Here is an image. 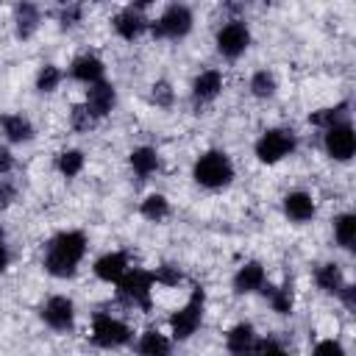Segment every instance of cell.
<instances>
[{
	"label": "cell",
	"instance_id": "cell-27",
	"mask_svg": "<svg viewBox=\"0 0 356 356\" xmlns=\"http://www.w3.org/2000/svg\"><path fill=\"white\" fill-rule=\"evenodd\" d=\"M261 292L267 295L270 306L275 314H289L292 306H295V295H292V286L284 284V286H261Z\"/></svg>",
	"mask_w": 356,
	"mask_h": 356
},
{
	"label": "cell",
	"instance_id": "cell-2",
	"mask_svg": "<svg viewBox=\"0 0 356 356\" xmlns=\"http://www.w3.org/2000/svg\"><path fill=\"white\" fill-rule=\"evenodd\" d=\"M192 178L206 189H222L234 181V161L225 150H206L195 159Z\"/></svg>",
	"mask_w": 356,
	"mask_h": 356
},
{
	"label": "cell",
	"instance_id": "cell-4",
	"mask_svg": "<svg viewBox=\"0 0 356 356\" xmlns=\"http://www.w3.org/2000/svg\"><path fill=\"white\" fill-rule=\"evenodd\" d=\"M203 303H206V295H203L200 286H195L189 300L178 312H172V317H170V337L175 342L189 339L200 328V323H203Z\"/></svg>",
	"mask_w": 356,
	"mask_h": 356
},
{
	"label": "cell",
	"instance_id": "cell-36",
	"mask_svg": "<svg viewBox=\"0 0 356 356\" xmlns=\"http://www.w3.org/2000/svg\"><path fill=\"white\" fill-rule=\"evenodd\" d=\"M81 17H83V8L81 6H64L61 11H58V22H61V28H72L75 22H81Z\"/></svg>",
	"mask_w": 356,
	"mask_h": 356
},
{
	"label": "cell",
	"instance_id": "cell-34",
	"mask_svg": "<svg viewBox=\"0 0 356 356\" xmlns=\"http://www.w3.org/2000/svg\"><path fill=\"white\" fill-rule=\"evenodd\" d=\"M70 120H72V128H75V131H89V128L97 122V120L86 111V106H75L72 114H70Z\"/></svg>",
	"mask_w": 356,
	"mask_h": 356
},
{
	"label": "cell",
	"instance_id": "cell-25",
	"mask_svg": "<svg viewBox=\"0 0 356 356\" xmlns=\"http://www.w3.org/2000/svg\"><path fill=\"white\" fill-rule=\"evenodd\" d=\"M348 103H337V106H328V108H317L309 114V122L328 131L331 125H339V122H348Z\"/></svg>",
	"mask_w": 356,
	"mask_h": 356
},
{
	"label": "cell",
	"instance_id": "cell-28",
	"mask_svg": "<svg viewBox=\"0 0 356 356\" xmlns=\"http://www.w3.org/2000/svg\"><path fill=\"white\" fill-rule=\"evenodd\" d=\"M83 164H86V159H83V153H81L78 147H67V150H61V153L56 156V170H58L64 178H75V175L83 170Z\"/></svg>",
	"mask_w": 356,
	"mask_h": 356
},
{
	"label": "cell",
	"instance_id": "cell-1",
	"mask_svg": "<svg viewBox=\"0 0 356 356\" xmlns=\"http://www.w3.org/2000/svg\"><path fill=\"white\" fill-rule=\"evenodd\" d=\"M83 256H86L83 231H61L44 248V270L53 278H72Z\"/></svg>",
	"mask_w": 356,
	"mask_h": 356
},
{
	"label": "cell",
	"instance_id": "cell-18",
	"mask_svg": "<svg viewBox=\"0 0 356 356\" xmlns=\"http://www.w3.org/2000/svg\"><path fill=\"white\" fill-rule=\"evenodd\" d=\"M222 92V72L220 70H203L192 81V97L197 103H211Z\"/></svg>",
	"mask_w": 356,
	"mask_h": 356
},
{
	"label": "cell",
	"instance_id": "cell-13",
	"mask_svg": "<svg viewBox=\"0 0 356 356\" xmlns=\"http://www.w3.org/2000/svg\"><path fill=\"white\" fill-rule=\"evenodd\" d=\"M95 275L100 278V281H106V284H117L128 270H131V261H128V256L122 253V250H108V253H103L97 261H95Z\"/></svg>",
	"mask_w": 356,
	"mask_h": 356
},
{
	"label": "cell",
	"instance_id": "cell-35",
	"mask_svg": "<svg viewBox=\"0 0 356 356\" xmlns=\"http://www.w3.org/2000/svg\"><path fill=\"white\" fill-rule=\"evenodd\" d=\"M312 356H345V348L339 339H320L312 350Z\"/></svg>",
	"mask_w": 356,
	"mask_h": 356
},
{
	"label": "cell",
	"instance_id": "cell-10",
	"mask_svg": "<svg viewBox=\"0 0 356 356\" xmlns=\"http://www.w3.org/2000/svg\"><path fill=\"white\" fill-rule=\"evenodd\" d=\"M145 8H147V3H134V6H125L122 11H117V17L111 19V25H114V31H117L120 39L134 42L150 25V19L145 17Z\"/></svg>",
	"mask_w": 356,
	"mask_h": 356
},
{
	"label": "cell",
	"instance_id": "cell-29",
	"mask_svg": "<svg viewBox=\"0 0 356 356\" xmlns=\"http://www.w3.org/2000/svg\"><path fill=\"white\" fill-rule=\"evenodd\" d=\"M275 89H278V81H275V75L270 70H256L250 75V92H253V97L267 100V97L275 95Z\"/></svg>",
	"mask_w": 356,
	"mask_h": 356
},
{
	"label": "cell",
	"instance_id": "cell-22",
	"mask_svg": "<svg viewBox=\"0 0 356 356\" xmlns=\"http://www.w3.org/2000/svg\"><path fill=\"white\" fill-rule=\"evenodd\" d=\"M128 161H131V170H134L139 178H147V175H153V172L159 170V153H156L153 147H147V145L134 147L131 156H128Z\"/></svg>",
	"mask_w": 356,
	"mask_h": 356
},
{
	"label": "cell",
	"instance_id": "cell-12",
	"mask_svg": "<svg viewBox=\"0 0 356 356\" xmlns=\"http://www.w3.org/2000/svg\"><path fill=\"white\" fill-rule=\"evenodd\" d=\"M114 103H117V92H114V86L108 83V81H97V83H92L89 89H86V111L95 117V120H103V117H108L111 114V108H114Z\"/></svg>",
	"mask_w": 356,
	"mask_h": 356
},
{
	"label": "cell",
	"instance_id": "cell-11",
	"mask_svg": "<svg viewBox=\"0 0 356 356\" xmlns=\"http://www.w3.org/2000/svg\"><path fill=\"white\" fill-rule=\"evenodd\" d=\"M42 320L53 331H70L72 323H75V303L67 295H53L42 306Z\"/></svg>",
	"mask_w": 356,
	"mask_h": 356
},
{
	"label": "cell",
	"instance_id": "cell-33",
	"mask_svg": "<svg viewBox=\"0 0 356 356\" xmlns=\"http://www.w3.org/2000/svg\"><path fill=\"white\" fill-rule=\"evenodd\" d=\"M172 86L167 83V81H156L153 86H150V100L156 103V106H161V108H167V106H172Z\"/></svg>",
	"mask_w": 356,
	"mask_h": 356
},
{
	"label": "cell",
	"instance_id": "cell-38",
	"mask_svg": "<svg viewBox=\"0 0 356 356\" xmlns=\"http://www.w3.org/2000/svg\"><path fill=\"white\" fill-rule=\"evenodd\" d=\"M14 170V153L8 150V145H0V175H8Z\"/></svg>",
	"mask_w": 356,
	"mask_h": 356
},
{
	"label": "cell",
	"instance_id": "cell-9",
	"mask_svg": "<svg viewBox=\"0 0 356 356\" xmlns=\"http://www.w3.org/2000/svg\"><path fill=\"white\" fill-rule=\"evenodd\" d=\"M323 147H325V153H328L334 161H350L353 153H356V134H353L350 122L331 125V128L323 134Z\"/></svg>",
	"mask_w": 356,
	"mask_h": 356
},
{
	"label": "cell",
	"instance_id": "cell-7",
	"mask_svg": "<svg viewBox=\"0 0 356 356\" xmlns=\"http://www.w3.org/2000/svg\"><path fill=\"white\" fill-rule=\"evenodd\" d=\"M92 342L97 348H106V350L122 348V345L131 342V328L122 320H117V317H111L106 312H97L92 317Z\"/></svg>",
	"mask_w": 356,
	"mask_h": 356
},
{
	"label": "cell",
	"instance_id": "cell-23",
	"mask_svg": "<svg viewBox=\"0 0 356 356\" xmlns=\"http://www.w3.org/2000/svg\"><path fill=\"white\" fill-rule=\"evenodd\" d=\"M253 342H256V331H253L250 323H236V325L228 331V337H225V348H228L234 356L245 353Z\"/></svg>",
	"mask_w": 356,
	"mask_h": 356
},
{
	"label": "cell",
	"instance_id": "cell-16",
	"mask_svg": "<svg viewBox=\"0 0 356 356\" xmlns=\"http://www.w3.org/2000/svg\"><path fill=\"white\" fill-rule=\"evenodd\" d=\"M103 72H106V64L97 56H92V53H83V56L72 58V64H70V75L78 83H86V86L103 81Z\"/></svg>",
	"mask_w": 356,
	"mask_h": 356
},
{
	"label": "cell",
	"instance_id": "cell-15",
	"mask_svg": "<svg viewBox=\"0 0 356 356\" xmlns=\"http://www.w3.org/2000/svg\"><path fill=\"white\" fill-rule=\"evenodd\" d=\"M267 281V273L259 261H245L236 273H234V292L236 295H250V292H261Z\"/></svg>",
	"mask_w": 356,
	"mask_h": 356
},
{
	"label": "cell",
	"instance_id": "cell-32",
	"mask_svg": "<svg viewBox=\"0 0 356 356\" xmlns=\"http://www.w3.org/2000/svg\"><path fill=\"white\" fill-rule=\"evenodd\" d=\"M239 356H289V353H286L275 339H261V342L256 339V342H253L245 353H239Z\"/></svg>",
	"mask_w": 356,
	"mask_h": 356
},
{
	"label": "cell",
	"instance_id": "cell-17",
	"mask_svg": "<svg viewBox=\"0 0 356 356\" xmlns=\"http://www.w3.org/2000/svg\"><path fill=\"white\" fill-rule=\"evenodd\" d=\"M0 134L8 139V142H14V145H22V142H31L33 139V134H36V128H33V122L25 117V114H3L0 117Z\"/></svg>",
	"mask_w": 356,
	"mask_h": 356
},
{
	"label": "cell",
	"instance_id": "cell-26",
	"mask_svg": "<svg viewBox=\"0 0 356 356\" xmlns=\"http://www.w3.org/2000/svg\"><path fill=\"white\" fill-rule=\"evenodd\" d=\"M139 211H142L145 220H150V222H161V220L170 217V200H167L164 195H159V192H150V195L139 203Z\"/></svg>",
	"mask_w": 356,
	"mask_h": 356
},
{
	"label": "cell",
	"instance_id": "cell-3",
	"mask_svg": "<svg viewBox=\"0 0 356 356\" xmlns=\"http://www.w3.org/2000/svg\"><path fill=\"white\" fill-rule=\"evenodd\" d=\"M295 147H298L295 131H289V128H270V131H264L256 139L253 153H256V159L261 164H278L281 159H286L289 153H295Z\"/></svg>",
	"mask_w": 356,
	"mask_h": 356
},
{
	"label": "cell",
	"instance_id": "cell-31",
	"mask_svg": "<svg viewBox=\"0 0 356 356\" xmlns=\"http://www.w3.org/2000/svg\"><path fill=\"white\" fill-rule=\"evenodd\" d=\"M184 281V273L175 267V264H161L153 270V284H161V286H178Z\"/></svg>",
	"mask_w": 356,
	"mask_h": 356
},
{
	"label": "cell",
	"instance_id": "cell-39",
	"mask_svg": "<svg viewBox=\"0 0 356 356\" xmlns=\"http://www.w3.org/2000/svg\"><path fill=\"white\" fill-rule=\"evenodd\" d=\"M339 298L345 300V306H348V309H353V306H356V286L345 284V286H342V292H339Z\"/></svg>",
	"mask_w": 356,
	"mask_h": 356
},
{
	"label": "cell",
	"instance_id": "cell-37",
	"mask_svg": "<svg viewBox=\"0 0 356 356\" xmlns=\"http://www.w3.org/2000/svg\"><path fill=\"white\" fill-rule=\"evenodd\" d=\"M14 197H17V189H14L8 181H0V211L8 209V206L14 203Z\"/></svg>",
	"mask_w": 356,
	"mask_h": 356
},
{
	"label": "cell",
	"instance_id": "cell-5",
	"mask_svg": "<svg viewBox=\"0 0 356 356\" xmlns=\"http://www.w3.org/2000/svg\"><path fill=\"white\" fill-rule=\"evenodd\" d=\"M117 292L122 300L134 303L142 312H150V295H153V273L131 267L120 281H117Z\"/></svg>",
	"mask_w": 356,
	"mask_h": 356
},
{
	"label": "cell",
	"instance_id": "cell-6",
	"mask_svg": "<svg viewBox=\"0 0 356 356\" xmlns=\"http://www.w3.org/2000/svg\"><path fill=\"white\" fill-rule=\"evenodd\" d=\"M192 22H195L192 8L184 6V3H172L161 11V17L156 22H150V31L159 39H181L192 31Z\"/></svg>",
	"mask_w": 356,
	"mask_h": 356
},
{
	"label": "cell",
	"instance_id": "cell-40",
	"mask_svg": "<svg viewBox=\"0 0 356 356\" xmlns=\"http://www.w3.org/2000/svg\"><path fill=\"white\" fill-rule=\"evenodd\" d=\"M8 267V250H6V245H3V239H0V273Z\"/></svg>",
	"mask_w": 356,
	"mask_h": 356
},
{
	"label": "cell",
	"instance_id": "cell-8",
	"mask_svg": "<svg viewBox=\"0 0 356 356\" xmlns=\"http://www.w3.org/2000/svg\"><path fill=\"white\" fill-rule=\"evenodd\" d=\"M214 44H217V53L225 56V58H239L248 47H250V28L242 22V19H228L217 36H214Z\"/></svg>",
	"mask_w": 356,
	"mask_h": 356
},
{
	"label": "cell",
	"instance_id": "cell-21",
	"mask_svg": "<svg viewBox=\"0 0 356 356\" xmlns=\"http://www.w3.org/2000/svg\"><path fill=\"white\" fill-rule=\"evenodd\" d=\"M42 17H39V8L33 3H19L14 8V28H17V36L19 39H31L39 28Z\"/></svg>",
	"mask_w": 356,
	"mask_h": 356
},
{
	"label": "cell",
	"instance_id": "cell-19",
	"mask_svg": "<svg viewBox=\"0 0 356 356\" xmlns=\"http://www.w3.org/2000/svg\"><path fill=\"white\" fill-rule=\"evenodd\" d=\"M314 284H317V289H323L325 295H339L342 286H345V273H342L339 264L325 261V264H320V267L314 270Z\"/></svg>",
	"mask_w": 356,
	"mask_h": 356
},
{
	"label": "cell",
	"instance_id": "cell-30",
	"mask_svg": "<svg viewBox=\"0 0 356 356\" xmlns=\"http://www.w3.org/2000/svg\"><path fill=\"white\" fill-rule=\"evenodd\" d=\"M61 70L56 67V64H44L39 72H36V92H56L58 89V83H61Z\"/></svg>",
	"mask_w": 356,
	"mask_h": 356
},
{
	"label": "cell",
	"instance_id": "cell-20",
	"mask_svg": "<svg viewBox=\"0 0 356 356\" xmlns=\"http://www.w3.org/2000/svg\"><path fill=\"white\" fill-rule=\"evenodd\" d=\"M136 350L139 356H170L172 353V339L156 328H147L142 331L139 342H136Z\"/></svg>",
	"mask_w": 356,
	"mask_h": 356
},
{
	"label": "cell",
	"instance_id": "cell-14",
	"mask_svg": "<svg viewBox=\"0 0 356 356\" xmlns=\"http://www.w3.org/2000/svg\"><path fill=\"white\" fill-rule=\"evenodd\" d=\"M284 214L292 222H309L317 214V203H314V197L309 192L295 189V192H286L284 195Z\"/></svg>",
	"mask_w": 356,
	"mask_h": 356
},
{
	"label": "cell",
	"instance_id": "cell-24",
	"mask_svg": "<svg viewBox=\"0 0 356 356\" xmlns=\"http://www.w3.org/2000/svg\"><path fill=\"white\" fill-rule=\"evenodd\" d=\"M334 239L345 250L353 248V242H356V214L353 211H342L339 217H334Z\"/></svg>",
	"mask_w": 356,
	"mask_h": 356
}]
</instances>
